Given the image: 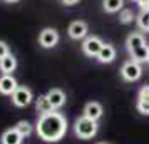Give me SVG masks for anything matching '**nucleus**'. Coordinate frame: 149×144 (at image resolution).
<instances>
[{
	"label": "nucleus",
	"instance_id": "f257e3e1",
	"mask_svg": "<svg viewBox=\"0 0 149 144\" xmlns=\"http://www.w3.org/2000/svg\"><path fill=\"white\" fill-rule=\"evenodd\" d=\"M67 132V119L61 112L42 114L37 121V134L45 143H57Z\"/></svg>",
	"mask_w": 149,
	"mask_h": 144
},
{
	"label": "nucleus",
	"instance_id": "f03ea898",
	"mask_svg": "<svg viewBox=\"0 0 149 144\" xmlns=\"http://www.w3.org/2000/svg\"><path fill=\"white\" fill-rule=\"evenodd\" d=\"M74 131L81 139H91V137H94L97 134V121L82 116L75 121Z\"/></svg>",
	"mask_w": 149,
	"mask_h": 144
},
{
	"label": "nucleus",
	"instance_id": "7ed1b4c3",
	"mask_svg": "<svg viewBox=\"0 0 149 144\" xmlns=\"http://www.w3.org/2000/svg\"><path fill=\"white\" fill-rule=\"evenodd\" d=\"M121 76H122V79L127 81V82H134V81H137V79L142 76L141 64L136 62V61H127L121 69Z\"/></svg>",
	"mask_w": 149,
	"mask_h": 144
},
{
	"label": "nucleus",
	"instance_id": "20e7f679",
	"mask_svg": "<svg viewBox=\"0 0 149 144\" xmlns=\"http://www.w3.org/2000/svg\"><path fill=\"white\" fill-rule=\"evenodd\" d=\"M32 99H34L32 90L29 89V87H24V86H19L17 90L12 94V102L17 107H25V106H29V104L32 102Z\"/></svg>",
	"mask_w": 149,
	"mask_h": 144
},
{
	"label": "nucleus",
	"instance_id": "39448f33",
	"mask_svg": "<svg viewBox=\"0 0 149 144\" xmlns=\"http://www.w3.org/2000/svg\"><path fill=\"white\" fill-rule=\"evenodd\" d=\"M102 40L99 39V37H87L86 40H84V44H82V50H84V54L89 55V57H97L99 55V52H101L102 49Z\"/></svg>",
	"mask_w": 149,
	"mask_h": 144
},
{
	"label": "nucleus",
	"instance_id": "423d86ee",
	"mask_svg": "<svg viewBox=\"0 0 149 144\" xmlns=\"http://www.w3.org/2000/svg\"><path fill=\"white\" fill-rule=\"evenodd\" d=\"M59 42V34L55 29H44L39 35V44L44 49H52Z\"/></svg>",
	"mask_w": 149,
	"mask_h": 144
},
{
	"label": "nucleus",
	"instance_id": "0eeeda50",
	"mask_svg": "<svg viewBox=\"0 0 149 144\" xmlns=\"http://www.w3.org/2000/svg\"><path fill=\"white\" fill-rule=\"evenodd\" d=\"M17 81L10 74H3L0 77V94L3 96H12L15 90H17Z\"/></svg>",
	"mask_w": 149,
	"mask_h": 144
},
{
	"label": "nucleus",
	"instance_id": "6e6552de",
	"mask_svg": "<svg viewBox=\"0 0 149 144\" xmlns=\"http://www.w3.org/2000/svg\"><path fill=\"white\" fill-rule=\"evenodd\" d=\"M69 35L75 39V40H79V39H84L86 35H87V24L82 20H75L72 22L70 25H69Z\"/></svg>",
	"mask_w": 149,
	"mask_h": 144
},
{
	"label": "nucleus",
	"instance_id": "1a4fd4ad",
	"mask_svg": "<svg viewBox=\"0 0 149 144\" xmlns=\"http://www.w3.org/2000/svg\"><path fill=\"white\" fill-rule=\"evenodd\" d=\"M137 111H139L141 114H144V116H149V86H144V87L139 90Z\"/></svg>",
	"mask_w": 149,
	"mask_h": 144
},
{
	"label": "nucleus",
	"instance_id": "9d476101",
	"mask_svg": "<svg viewBox=\"0 0 149 144\" xmlns=\"http://www.w3.org/2000/svg\"><path fill=\"white\" fill-rule=\"evenodd\" d=\"M45 96H47L49 102L52 104V107H54V109L62 107V106H64V102H65V94H64L61 89H50Z\"/></svg>",
	"mask_w": 149,
	"mask_h": 144
},
{
	"label": "nucleus",
	"instance_id": "9b49d317",
	"mask_svg": "<svg viewBox=\"0 0 149 144\" xmlns=\"http://www.w3.org/2000/svg\"><path fill=\"white\" fill-rule=\"evenodd\" d=\"M22 141H24V137H22V134L15 127L14 129H7L2 134V137H0V143L2 144H22Z\"/></svg>",
	"mask_w": 149,
	"mask_h": 144
},
{
	"label": "nucleus",
	"instance_id": "f8f14e48",
	"mask_svg": "<svg viewBox=\"0 0 149 144\" xmlns=\"http://www.w3.org/2000/svg\"><path fill=\"white\" fill-rule=\"evenodd\" d=\"M84 116L89 117V119H101L102 116V106L99 102H87L86 104V107H84Z\"/></svg>",
	"mask_w": 149,
	"mask_h": 144
},
{
	"label": "nucleus",
	"instance_id": "ddd939ff",
	"mask_svg": "<svg viewBox=\"0 0 149 144\" xmlns=\"http://www.w3.org/2000/svg\"><path fill=\"white\" fill-rule=\"evenodd\" d=\"M97 59H99V62H102V64L112 62L116 59V49L112 47V45H109V44H104L102 49H101V52H99V55H97Z\"/></svg>",
	"mask_w": 149,
	"mask_h": 144
},
{
	"label": "nucleus",
	"instance_id": "4468645a",
	"mask_svg": "<svg viewBox=\"0 0 149 144\" xmlns=\"http://www.w3.org/2000/svg\"><path fill=\"white\" fill-rule=\"evenodd\" d=\"M126 45H127V50H132V49H137V47L146 45L144 35L139 34V32H132V34H129L127 40H126Z\"/></svg>",
	"mask_w": 149,
	"mask_h": 144
},
{
	"label": "nucleus",
	"instance_id": "2eb2a0df",
	"mask_svg": "<svg viewBox=\"0 0 149 144\" xmlns=\"http://www.w3.org/2000/svg\"><path fill=\"white\" fill-rule=\"evenodd\" d=\"M129 54L132 57V61L136 62H148L149 61V47L148 45H142V47H137V49H132L129 50Z\"/></svg>",
	"mask_w": 149,
	"mask_h": 144
},
{
	"label": "nucleus",
	"instance_id": "dca6fc26",
	"mask_svg": "<svg viewBox=\"0 0 149 144\" xmlns=\"http://www.w3.org/2000/svg\"><path fill=\"white\" fill-rule=\"evenodd\" d=\"M15 67H17V59H15L12 54L5 55V57L0 61V70H2L3 74H10V72H14Z\"/></svg>",
	"mask_w": 149,
	"mask_h": 144
},
{
	"label": "nucleus",
	"instance_id": "f3484780",
	"mask_svg": "<svg viewBox=\"0 0 149 144\" xmlns=\"http://www.w3.org/2000/svg\"><path fill=\"white\" fill-rule=\"evenodd\" d=\"M35 109H37V112L42 116V114H49V112H52L54 107H52V104L49 102L47 96H39V99L35 101Z\"/></svg>",
	"mask_w": 149,
	"mask_h": 144
},
{
	"label": "nucleus",
	"instance_id": "a211bd4d",
	"mask_svg": "<svg viewBox=\"0 0 149 144\" xmlns=\"http://www.w3.org/2000/svg\"><path fill=\"white\" fill-rule=\"evenodd\" d=\"M102 5H104V10H106V12L114 14V12L122 10L124 0H102Z\"/></svg>",
	"mask_w": 149,
	"mask_h": 144
},
{
	"label": "nucleus",
	"instance_id": "6ab92c4d",
	"mask_svg": "<svg viewBox=\"0 0 149 144\" xmlns=\"http://www.w3.org/2000/svg\"><path fill=\"white\" fill-rule=\"evenodd\" d=\"M137 25H139V29L149 32V8L141 10V14L137 15Z\"/></svg>",
	"mask_w": 149,
	"mask_h": 144
},
{
	"label": "nucleus",
	"instance_id": "aec40b11",
	"mask_svg": "<svg viewBox=\"0 0 149 144\" xmlns=\"http://www.w3.org/2000/svg\"><path fill=\"white\" fill-rule=\"evenodd\" d=\"M15 129L22 134V137H27V136L32 134V126H30V122H27V121H20V122L15 126Z\"/></svg>",
	"mask_w": 149,
	"mask_h": 144
},
{
	"label": "nucleus",
	"instance_id": "412c9836",
	"mask_svg": "<svg viewBox=\"0 0 149 144\" xmlns=\"http://www.w3.org/2000/svg\"><path fill=\"white\" fill-rule=\"evenodd\" d=\"M132 19H134V12H132V10H129V8L121 10V14H119V20H121L122 24H129V22H132Z\"/></svg>",
	"mask_w": 149,
	"mask_h": 144
},
{
	"label": "nucleus",
	"instance_id": "4be33fe9",
	"mask_svg": "<svg viewBox=\"0 0 149 144\" xmlns=\"http://www.w3.org/2000/svg\"><path fill=\"white\" fill-rule=\"evenodd\" d=\"M8 54H10V52H8V45L3 40H0V61H2L5 55H8Z\"/></svg>",
	"mask_w": 149,
	"mask_h": 144
},
{
	"label": "nucleus",
	"instance_id": "5701e85b",
	"mask_svg": "<svg viewBox=\"0 0 149 144\" xmlns=\"http://www.w3.org/2000/svg\"><path fill=\"white\" fill-rule=\"evenodd\" d=\"M139 5H141V8L144 10V8H149V0H136Z\"/></svg>",
	"mask_w": 149,
	"mask_h": 144
},
{
	"label": "nucleus",
	"instance_id": "b1692460",
	"mask_svg": "<svg viewBox=\"0 0 149 144\" xmlns=\"http://www.w3.org/2000/svg\"><path fill=\"white\" fill-rule=\"evenodd\" d=\"M62 2H64L65 5H74V3H77V2H79V0H62Z\"/></svg>",
	"mask_w": 149,
	"mask_h": 144
},
{
	"label": "nucleus",
	"instance_id": "393cba45",
	"mask_svg": "<svg viewBox=\"0 0 149 144\" xmlns=\"http://www.w3.org/2000/svg\"><path fill=\"white\" fill-rule=\"evenodd\" d=\"M7 2H10V3H14V2H19V0H7Z\"/></svg>",
	"mask_w": 149,
	"mask_h": 144
},
{
	"label": "nucleus",
	"instance_id": "a878e982",
	"mask_svg": "<svg viewBox=\"0 0 149 144\" xmlns=\"http://www.w3.org/2000/svg\"><path fill=\"white\" fill-rule=\"evenodd\" d=\"M99 144H106V143H99Z\"/></svg>",
	"mask_w": 149,
	"mask_h": 144
},
{
	"label": "nucleus",
	"instance_id": "bb28decb",
	"mask_svg": "<svg viewBox=\"0 0 149 144\" xmlns=\"http://www.w3.org/2000/svg\"><path fill=\"white\" fill-rule=\"evenodd\" d=\"M148 62H149V61H148Z\"/></svg>",
	"mask_w": 149,
	"mask_h": 144
}]
</instances>
